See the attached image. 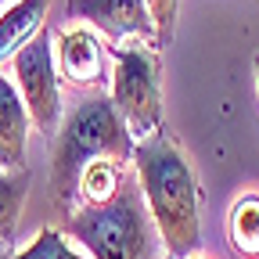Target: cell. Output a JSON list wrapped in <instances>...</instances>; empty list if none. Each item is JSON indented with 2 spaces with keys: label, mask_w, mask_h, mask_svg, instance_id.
I'll list each match as a JSON object with an SVG mask.
<instances>
[{
  "label": "cell",
  "mask_w": 259,
  "mask_h": 259,
  "mask_svg": "<svg viewBox=\"0 0 259 259\" xmlns=\"http://www.w3.org/2000/svg\"><path fill=\"white\" fill-rule=\"evenodd\" d=\"M8 259H87V255H79L69 241H65L61 231H40L22 252L8 255Z\"/></svg>",
  "instance_id": "13"
},
{
  "label": "cell",
  "mask_w": 259,
  "mask_h": 259,
  "mask_svg": "<svg viewBox=\"0 0 259 259\" xmlns=\"http://www.w3.org/2000/svg\"><path fill=\"white\" fill-rule=\"evenodd\" d=\"M0 255H4V248H0Z\"/></svg>",
  "instance_id": "17"
},
{
  "label": "cell",
  "mask_w": 259,
  "mask_h": 259,
  "mask_svg": "<svg viewBox=\"0 0 259 259\" xmlns=\"http://www.w3.org/2000/svg\"><path fill=\"white\" fill-rule=\"evenodd\" d=\"M134 166L169 259H191L202 248V202L191 162L162 130H155L134 141Z\"/></svg>",
  "instance_id": "1"
},
{
  "label": "cell",
  "mask_w": 259,
  "mask_h": 259,
  "mask_svg": "<svg viewBox=\"0 0 259 259\" xmlns=\"http://www.w3.org/2000/svg\"><path fill=\"white\" fill-rule=\"evenodd\" d=\"M65 231L90 248V259H158L155 220L144 194L130 184H122V191L105 205L69 209Z\"/></svg>",
  "instance_id": "3"
},
{
  "label": "cell",
  "mask_w": 259,
  "mask_h": 259,
  "mask_svg": "<svg viewBox=\"0 0 259 259\" xmlns=\"http://www.w3.org/2000/svg\"><path fill=\"white\" fill-rule=\"evenodd\" d=\"M25 198H29V173L25 169L0 173V241L15 238V227L22 220Z\"/></svg>",
  "instance_id": "12"
},
{
  "label": "cell",
  "mask_w": 259,
  "mask_h": 259,
  "mask_svg": "<svg viewBox=\"0 0 259 259\" xmlns=\"http://www.w3.org/2000/svg\"><path fill=\"white\" fill-rule=\"evenodd\" d=\"M47 8H51V0H15V4L0 15V65L11 61L44 29Z\"/></svg>",
  "instance_id": "9"
},
{
  "label": "cell",
  "mask_w": 259,
  "mask_h": 259,
  "mask_svg": "<svg viewBox=\"0 0 259 259\" xmlns=\"http://www.w3.org/2000/svg\"><path fill=\"white\" fill-rule=\"evenodd\" d=\"M11 72L18 83V94L25 101L29 122L40 134H58L61 122V79H58V65H54V44L47 25L32 36L15 58H11Z\"/></svg>",
  "instance_id": "5"
},
{
  "label": "cell",
  "mask_w": 259,
  "mask_h": 259,
  "mask_svg": "<svg viewBox=\"0 0 259 259\" xmlns=\"http://www.w3.org/2000/svg\"><path fill=\"white\" fill-rule=\"evenodd\" d=\"M177 4H180V0H148V11H151V22H155V47H158V51L173 44Z\"/></svg>",
  "instance_id": "14"
},
{
  "label": "cell",
  "mask_w": 259,
  "mask_h": 259,
  "mask_svg": "<svg viewBox=\"0 0 259 259\" xmlns=\"http://www.w3.org/2000/svg\"><path fill=\"white\" fill-rule=\"evenodd\" d=\"M0 4H15V0H0Z\"/></svg>",
  "instance_id": "16"
},
{
  "label": "cell",
  "mask_w": 259,
  "mask_h": 259,
  "mask_svg": "<svg viewBox=\"0 0 259 259\" xmlns=\"http://www.w3.org/2000/svg\"><path fill=\"white\" fill-rule=\"evenodd\" d=\"M29 112L15 83L0 72V169H25Z\"/></svg>",
  "instance_id": "8"
},
{
  "label": "cell",
  "mask_w": 259,
  "mask_h": 259,
  "mask_svg": "<svg viewBox=\"0 0 259 259\" xmlns=\"http://www.w3.org/2000/svg\"><path fill=\"white\" fill-rule=\"evenodd\" d=\"M252 65H255V94H259V54H255V61H252Z\"/></svg>",
  "instance_id": "15"
},
{
  "label": "cell",
  "mask_w": 259,
  "mask_h": 259,
  "mask_svg": "<svg viewBox=\"0 0 259 259\" xmlns=\"http://www.w3.org/2000/svg\"><path fill=\"white\" fill-rule=\"evenodd\" d=\"M227 241L238 259H259V194H241L227 216Z\"/></svg>",
  "instance_id": "11"
},
{
  "label": "cell",
  "mask_w": 259,
  "mask_h": 259,
  "mask_svg": "<svg viewBox=\"0 0 259 259\" xmlns=\"http://www.w3.org/2000/svg\"><path fill=\"white\" fill-rule=\"evenodd\" d=\"M65 8L72 18H83L97 32H105L112 47L134 40L155 44V22L148 11V0H69Z\"/></svg>",
  "instance_id": "6"
},
{
  "label": "cell",
  "mask_w": 259,
  "mask_h": 259,
  "mask_svg": "<svg viewBox=\"0 0 259 259\" xmlns=\"http://www.w3.org/2000/svg\"><path fill=\"white\" fill-rule=\"evenodd\" d=\"M166 259H169V255H166Z\"/></svg>",
  "instance_id": "18"
},
{
  "label": "cell",
  "mask_w": 259,
  "mask_h": 259,
  "mask_svg": "<svg viewBox=\"0 0 259 259\" xmlns=\"http://www.w3.org/2000/svg\"><path fill=\"white\" fill-rule=\"evenodd\" d=\"M54 65H58V79L69 87L90 90V87H105V47L97 40L94 25L90 29H65L58 44H54Z\"/></svg>",
  "instance_id": "7"
},
{
  "label": "cell",
  "mask_w": 259,
  "mask_h": 259,
  "mask_svg": "<svg viewBox=\"0 0 259 259\" xmlns=\"http://www.w3.org/2000/svg\"><path fill=\"white\" fill-rule=\"evenodd\" d=\"M90 158H115L122 166L134 158V137H130L119 108L112 105V97H87L83 105L72 108V115L54 134L51 191H54L58 209H65V212L72 209L79 169Z\"/></svg>",
  "instance_id": "2"
},
{
  "label": "cell",
  "mask_w": 259,
  "mask_h": 259,
  "mask_svg": "<svg viewBox=\"0 0 259 259\" xmlns=\"http://www.w3.org/2000/svg\"><path fill=\"white\" fill-rule=\"evenodd\" d=\"M115 72H112V105L119 108L130 137L141 141L162 130V61L151 47L115 44Z\"/></svg>",
  "instance_id": "4"
},
{
  "label": "cell",
  "mask_w": 259,
  "mask_h": 259,
  "mask_svg": "<svg viewBox=\"0 0 259 259\" xmlns=\"http://www.w3.org/2000/svg\"><path fill=\"white\" fill-rule=\"evenodd\" d=\"M126 184V166L115 158H90L76 180V205H105Z\"/></svg>",
  "instance_id": "10"
}]
</instances>
